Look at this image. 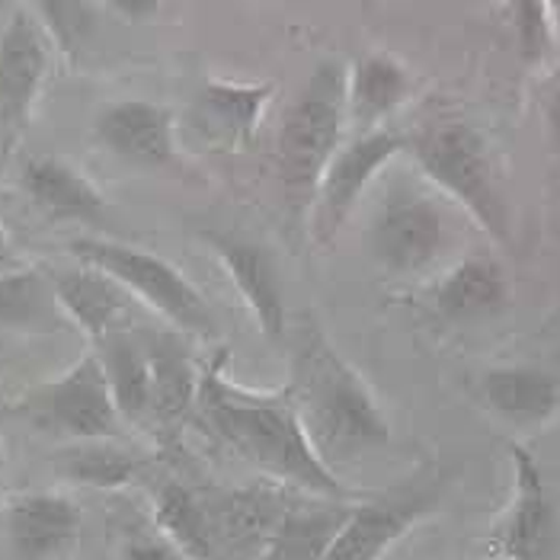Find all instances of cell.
I'll return each mask as SVG.
<instances>
[{"mask_svg":"<svg viewBox=\"0 0 560 560\" xmlns=\"http://www.w3.org/2000/svg\"><path fill=\"white\" fill-rule=\"evenodd\" d=\"M196 410L206 427L259 475L302 490L311 500H346L343 480L317 458L289 388L234 385L218 359L202 372Z\"/></svg>","mask_w":560,"mask_h":560,"instance_id":"1","label":"cell"},{"mask_svg":"<svg viewBox=\"0 0 560 560\" xmlns=\"http://www.w3.org/2000/svg\"><path fill=\"white\" fill-rule=\"evenodd\" d=\"M317 458L337 468L388 445L390 423L359 375L314 317H304L292 343V382L285 385Z\"/></svg>","mask_w":560,"mask_h":560,"instance_id":"2","label":"cell"},{"mask_svg":"<svg viewBox=\"0 0 560 560\" xmlns=\"http://www.w3.org/2000/svg\"><path fill=\"white\" fill-rule=\"evenodd\" d=\"M349 126V74L343 65L324 61L292 100L276 141V167L289 189L317 192L327 167L343 148Z\"/></svg>","mask_w":560,"mask_h":560,"instance_id":"3","label":"cell"},{"mask_svg":"<svg viewBox=\"0 0 560 560\" xmlns=\"http://www.w3.org/2000/svg\"><path fill=\"white\" fill-rule=\"evenodd\" d=\"M71 254L84 266L113 276L129 295H138L161 317H167L176 330L196 334V337H215L218 334V317L209 299L189 282L186 272H179L164 257L148 254L141 247L119 244V241H103V237L71 241Z\"/></svg>","mask_w":560,"mask_h":560,"instance_id":"4","label":"cell"},{"mask_svg":"<svg viewBox=\"0 0 560 560\" xmlns=\"http://www.w3.org/2000/svg\"><path fill=\"white\" fill-rule=\"evenodd\" d=\"M417 161L432 183L455 196L493 237L506 241V209L497 192L487 144L468 122H442L417 138Z\"/></svg>","mask_w":560,"mask_h":560,"instance_id":"5","label":"cell"},{"mask_svg":"<svg viewBox=\"0 0 560 560\" xmlns=\"http://www.w3.org/2000/svg\"><path fill=\"white\" fill-rule=\"evenodd\" d=\"M23 413L43 430L65 432L81 442H103L116 435L122 423L100 355H84L61 378L30 394Z\"/></svg>","mask_w":560,"mask_h":560,"instance_id":"6","label":"cell"},{"mask_svg":"<svg viewBox=\"0 0 560 560\" xmlns=\"http://www.w3.org/2000/svg\"><path fill=\"white\" fill-rule=\"evenodd\" d=\"M442 490L445 480L432 477L404 483L378 500L349 506L343 528L337 532L324 560H382L410 528L430 516Z\"/></svg>","mask_w":560,"mask_h":560,"instance_id":"7","label":"cell"},{"mask_svg":"<svg viewBox=\"0 0 560 560\" xmlns=\"http://www.w3.org/2000/svg\"><path fill=\"white\" fill-rule=\"evenodd\" d=\"M513 500L493 532V548L503 560H551L558 548V513L548 497L535 455L510 445Z\"/></svg>","mask_w":560,"mask_h":560,"instance_id":"8","label":"cell"},{"mask_svg":"<svg viewBox=\"0 0 560 560\" xmlns=\"http://www.w3.org/2000/svg\"><path fill=\"white\" fill-rule=\"evenodd\" d=\"M369 241L382 269L420 272L445 247V218L423 196H394L372 218Z\"/></svg>","mask_w":560,"mask_h":560,"instance_id":"9","label":"cell"},{"mask_svg":"<svg viewBox=\"0 0 560 560\" xmlns=\"http://www.w3.org/2000/svg\"><path fill=\"white\" fill-rule=\"evenodd\" d=\"M404 135L388 126L359 131L352 141H346L317 186V224L324 234H334L343 224V218L352 212L369 183L404 151Z\"/></svg>","mask_w":560,"mask_h":560,"instance_id":"10","label":"cell"},{"mask_svg":"<svg viewBox=\"0 0 560 560\" xmlns=\"http://www.w3.org/2000/svg\"><path fill=\"white\" fill-rule=\"evenodd\" d=\"M48 71V36L33 10L16 7L0 39V116L13 135L26 129Z\"/></svg>","mask_w":560,"mask_h":560,"instance_id":"11","label":"cell"},{"mask_svg":"<svg viewBox=\"0 0 560 560\" xmlns=\"http://www.w3.org/2000/svg\"><path fill=\"white\" fill-rule=\"evenodd\" d=\"M206 506L212 518L218 558L259 560L292 503L282 500L272 487H241L209 497Z\"/></svg>","mask_w":560,"mask_h":560,"instance_id":"12","label":"cell"},{"mask_svg":"<svg viewBox=\"0 0 560 560\" xmlns=\"http://www.w3.org/2000/svg\"><path fill=\"white\" fill-rule=\"evenodd\" d=\"M202 241L212 247L224 276L231 279L241 302L254 314L259 330L269 340H282L285 337V295H282V282L269 254L254 241H244L231 231H206Z\"/></svg>","mask_w":560,"mask_h":560,"instance_id":"13","label":"cell"},{"mask_svg":"<svg viewBox=\"0 0 560 560\" xmlns=\"http://www.w3.org/2000/svg\"><path fill=\"white\" fill-rule=\"evenodd\" d=\"M96 141L116 158L164 167L176 154V131L167 106L148 100H119L96 116Z\"/></svg>","mask_w":560,"mask_h":560,"instance_id":"14","label":"cell"},{"mask_svg":"<svg viewBox=\"0 0 560 560\" xmlns=\"http://www.w3.org/2000/svg\"><path fill=\"white\" fill-rule=\"evenodd\" d=\"M81 532V510L58 493H23L3 513V535L13 560L61 558Z\"/></svg>","mask_w":560,"mask_h":560,"instance_id":"15","label":"cell"},{"mask_svg":"<svg viewBox=\"0 0 560 560\" xmlns=\"http://www.w3.org/2000/svg\"><path fill=\"white\" fill-rule=\"evenodd\" d=\"M272 100V84L209 81L196 93V129L212 144L237 151L254 141L262 113Z\"/></svg>","mask_w":560,"mask_h":560,"instance_id":"16","label":"cell"},{"mask_svg":"<svg viewBox=\"0 0 560 560\" xmlns=\"http://www.w3.org/2000/svg\"><path fill=\"white\" fill-rule=\"evenodd\" d=\"M51 289L55 299L61 304L65 317L74 320L86 337H93L96 343L109 334H116L119 320L129 311L131 295L106 272L81 266V269H61L51 272Z\"/></svg>","mask_w":560,"mask_h":560,"instance_id":"17","label":"cell"},{"mask_svg":"<svg viewBox=\"0 0 560 560\" xmlns=\"http://www.w3.org/2000/svg\"><path fill=\"white\" fill-rule=\"evenodd\" d=\"M23 189L45 215L61 221H100L106 215L103 192L78 167L61 158H30L23 164Z\"/></svg>","mask_w":560,"mask_h":560,"instance_id":"18","label":"cell"},{"mask_svg":"<svg viewBox=\"0 0 560 560\" xmlns=\"http://www.w3.org/2000/svg\"><path fill=\"white\" fill-rule=\"evenodd\" d=\"M483 404L513 427L548 423L560 410V378L541 369H493L480 378Z\"/></svg>","mask_w":560,"mask_h":560,"instance_id":"19","label":"cell"},{"mask_svg":"<svg viewBox=\"0 0 560 560\" xmlns=\"http://www.w3.org/2000/svg\"><path fill=\"white\" fill-rule=\"evenodd\" d=\"M349 516L346 500L292 503L259 560H324Z\"/></svg>","mask_w":560,"mask_h":560,"instance_id":"20","label":"cell"},{"mask_svg":"<svg viewBox=\"0 0 560 560\" xmlns=\"http://www.w3.org/2000/svg\"><path fill=\"white\" fill-rule=\"evenodd\" d=\"M410 90V74L394 55L362 58L349 74V122L362 131L385 129L382 122L407 103Z\"/></svg>","mask_w":560,"mask_h":560,"instance_id":"21","label":"cell"},{"mask_svg":"<svg viewBox=\"0 0 560 560\" xmlns=\"http://www.w3.org/2000/svg\"><path fill=\"white\" fill-rule=\"evenodd\" d=\"M432 304L448 320H475L497 314L506 304L503 269L490 259H465L435 285Z\"/></svg>","mask_w":560,"mask_h":560,"instance_id":"22","label":"cell"},{"mask_svg":"<svg viewBox=\"0 0 560 560\" xmlns=\"http://www.w3.org/2000/svg\"><path fill=\"white\" fill-rule=\"evenodd\" d=\"M148 359H151V413L161 417L164 423H173L196 410L199 382L202 375L196 372L186 346L171 334H161L148 340Z\"/></svg>","mask_w":560,"mask_h":560,"instance_id":"23","label":"cell"},{"mask_svg":"<svg viewBox=\"0 0 560 560\" xmlns=\"http://www.w3.org/2000/svg\"><path fill=\"white\" fill-rule=\"evenodd\" d=\"M154 518L164 532V541L186 560H221L212 535V518L202 497L186 490L183 483L161 487L154 500Z\"/></svg>","mask_w":560,"mask_h":560,"instance_id":"24","label":"cell"},{"mask_svg":"<svg viewBox=\"0 0 560 560\" xmlns=\"http://www.w3.org/2000/svg\"><path fill=\"white\" fill-rule=\"evenodd\" d=\"M65 320L48 276L36 269H0V327L51 334Z\"/></svg>","mask_w":560,"mask_h":560,"instance_id":"25","label":"cell"},{"mask_svg":"<svg viewBox=\"0 0 560 560\" xmlns=\"http://www.w3.org/2000/svg\"><path fill=\"white\" fill-rule=\"evenodd\" d=\"M100 362L109 378L116 407L126 420H141L151 413V359L148 346L126 334H109L100 340Z\"/></svg>","mask_w":560,"mask_h":560,"instance_id":"26","label":"cell"},{"mask_svg":"<svg viewBox=\"0 0 560 560\" xmlns=\"http://www.w3.org/2000/svg\"><path fill=\"white\" fill-rule=\"evenodd\" d=\"M58 465H61L65 477L86 483V487H100V490H119L138 471L129 452H122L109 442H81L78 448L61 452Z\"/></svg>","mask_w":560,"mask_h":560,"instance_id":"27","label":"cell"},{"mask_svg":"<svg viewBox=\"0 0 560 560\" xmlns=\"http://www.w3.org/2000/svg\"><path fill=\"white\" fill-rule=\"evenodd\" d=\"M33 13L39 16L48 43H55L65 55H78L96 30V7L93 3H36Z\"/></svg>","mask_w":560,"mask_h":560,"instance_id":"28","label":"cell"},{"mask_svg":"<svg viewBox=\"0 0 560 560\" xmlns=\"http://www.w3.org/2000/svg\"><path fill=\"white\" fill-rule=\"evenodd\" d=\"M513 13H516L522 55L528 61H538L548 51V45H551V23H548L551 7H545V3H516Z\"/></svg>","mask_w":560,"mask_h":560,"instance_id":"29","label":"cell"},{"mask_svg":"<svg viewBox=\"0 0 560 560\" xmlns=\"http://www.w3.org/2000/svg\"><path fill=\"white\" fill-rule=\"evenodd\" d=\"M119 560H179L167 541H154V538H138L122 548Z\"/></svg>","mask_w":560,"mask_h":560,"instance_id":"30","label":"cell"},{"mask_svg":"<svg viewBox=\"0 0 560 560\" xmlns=\"http://www.w3.org/2000/svg\"><path fill=\"white\" fill-rule=\"evenodd\" d=\"M113 10L116 13H126L131 20H138V16H151V13H158V3H113Z\"/></svg>","mask_w":560,"mask_h":560,"instance_id":"31","label":"cell"},{"mask_svg":"<svg viewBox=\"0 0 560 560\" xmlns=\"http://www.w3.org/2000/svg\"><path fill=\"white\" fill-rule=\"evenodd\" d=\"M548 122H551V135H555V148H558L560 158V90L551 96V106H548Z\"/></svg>","mask_w":560,"mask_h":560,"instance_id":"32","label":"cell"},{"mask_svg":"<svg viewBox=\"0 0 560 560\" xmlns=\"http://www.w3.org/2000/svg\"><path fill=\"white\" fill-rule=\"evenodd\" d=\"M13 247H10V237H7V231H3V224H0V269H13Z\"/></svg>","mask_w":560,"mask_h":560,"instance_id":"33","label":"cell"},{"mask_svg":"<svg viewBox=\"0 0 560 560\" xmlns=\"http://www.w3.org/2000/svg\"><path fill=\"white\" fill-rule=\"evenodd\" d=\"M3 468H7V455H3V442H0V483H3Z\"/></svg>","mask_w":560,"mask_h":560,"instance_id":"34","label":"cell"}]
</instances>
